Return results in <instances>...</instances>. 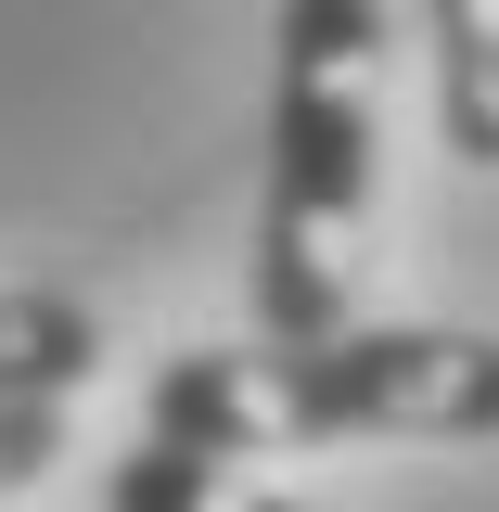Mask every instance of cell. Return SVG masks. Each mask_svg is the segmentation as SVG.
Masks as SVG:
<instances>
[{
	"mask_svg": "<svg viewBox=\"0 0 499 512\" xmlns=\"http://www.w3.org/2000/svg\"><path fill=\"white\" fill-rule=\"evenodd\" d=\"M436 128L499 180V0H436Z\"/></svg>",
	"mask_w": 499,
	"mask_h": 512,
	"instance_id": "5b68a950",
	"label": "cell"
},
{
	"mask_svg": "<svg viewBox=\"0 0 499 512\" xmlns=\"http://www.w3.org/2000/svg\"><path fill=\"white\" fill-rule=\"evenodd\" d=\"M103 512H308V500H282L256 461H218V448H180V436H128V461L103 474Z\"/></svg>",
	"mask_w": 499,
	"mask_h": 512,
	"instance_id": "277c9868",
	"label": "cell"
},
{
	"mask_svg": "<svg viewBox=\"0 0 499 512\" xmlns=\"http://www.w3.org/2000/svg\"><path fill=\"white\" fill-rule=\"evenodd\" d=\"M103 372V308L64 282H0V410L13 397H77Z\"/></svg>",
	"mask_w": 499,
	"mask_h": 512,
	"instance_id": "3957f363",
	"label": "cell"
},
{
	"mask_svg": "<svg viewBox=\"0 0 499 512\" xmlns=\"http://www.w3.org/2000/svg\"><path fill=\"white\" fill-rule=\"evenodd\" d=\"M141 436L218 448V461H295V448H474L499 436V333L461 320H333V333H256L180 346L141 384Z\"/></svg>",
	"mask_w": 499,
	"mask_h": 512,
	"instance_id": "6da1fadb",
	"label": "cell"
},
{
	"mask_svg": "<svg viewBox=\"0 0 499 512\" xmlns=\"http://www.w3.org/2000/svg\"><path fill=\"white\" fill-rule=\"evenodd\" d=\"M384 192V0H282L269 26V180H256V333L359 320Z\"/></svg>",
	"mask_w": 499,
	"mask_h": 512,
	"instance_id": "7a4b0ae2",
	"label": "cell"
}]
</instances>
